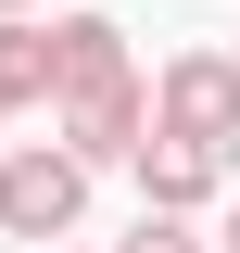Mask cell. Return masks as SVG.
I'll list each match as a JSON object with an SVG mask.
<instances>
[{
	"instance_id": "obj_1",
	"label": "cell",
	"mask_w": 240,
	"mask_h": 253,
	"mask_svg": "<svg viewBox=\"0 0 240 253\" xmlns=\"http://www.w3.org/2000/svg\"><path fill=\"white\" fill-rule=\"evenodd\" d=\"M89 177L101 165L76 152V139H26V152H0V228L13 241H76V215H89Z\"/></svg>"
},
{
	"instance_id": "obj_2",
	"label": "cell",
	"mask_w": 240,
	"mask_h": 253,
	"mask_svg": "<svg viewBox=\"0 0 240 253\" xmlns=\"http://www.w3.org/2000/svg\"><path fill=\"white\" fill-rule=\"evenodd\" d=\"M152 126H190V139L240 152V51H177L152 76Z\"/></svg>"
},
{
	"instance_id": "obj_3",
	"label": "cell",
	"mask_w": 240,
	"mask_h": 253,
	"mask_svg": "<svg viewBox=\"0 0 240 253\" xmlns=\"http://www.w3.org/2000/svg\"><path fill=\"white\" fill-rule=\"evenodd\" d=\"M51 126H63L89 165H139V139H152V76H114V89H76V101H51Z\"/></svg>"
},
{
	"instance_id": "obj_4",
	"label": "cell",
	"mask_w": 240,
	"mask_h": 253,
	"mask_svg": "<svg viewBox=\"0 0 240 253\" xmlns=\"http://www.w3.org/2000/svg\"><path fill=\"white\" fill-rule=\"evenodd\" d=\"M215 190H228V139H190V126H152V139H139V203L202 215Z\"/></svg>"
},
{
	"instance_id": "obj_5",
	"label": "cell",
	"mask_w": 240,
	"mask_h": 253,
	"mask_svg": "<svg viewBox=\"0 0 240 253\" xmlns=\"http://www.w3.org/2000/svg\"><path fill=\"white\" fill-rule=\"evenodd\" d=\"M114 76H139V63H126V26H114V13H63V26H51V101L114 89Z\"/></svg>"
},
{
	"instance_id": "obj_6",
	"label": "cell",
	"mask_w": 240,
	"mask_h": 253,
	"mask_svg": "<svg viewBox=\"0 0 240 253\" xmlns=\"http://www.w3.org/2000/svg\"><path fill=\"white\" fill-rule=\"evenodd\" d=\"M38 101H51V26H26V13H13V26H0V126L38 114Z\"/></svg>"
},
{
	"instance_id": "obj_7",
	"label": "cell",
	"mask_w": 240,
	"mask_h": 253,
	"mask_svg": "<svg viewBox=\"0 0 240 253\" xmlns=\"http://www.w3.org/2000/svg\"><path fill=\"white\" fill-rule=\"evenodd\" d=\"M114 253H202V228H190L177 203H139V228H126Z\"/></svg>"
},
{
	"instance_id": "obj_8",
	"label": "cell",
	"mask_w": 240,
	"mask_h": 253,
	"mask_svg": "<svg viewBox=\"0 0 240 253\" xmlns=\"http://www.w3.org/2000/svg\"><path fill=\"white\" fill-rule=\"evenodd\" d=\"M215 253H240V203H228V228H215Z\"/></svg>"
},
{
	"instance_id": "obj_9",
	"label": "cell",
	"mask_w": 240,
	"mask_h": 253,
	"mask_svg": "<svg viewBox=\"0 0 240 253\" xmlns=\"http://www.w3.org/2000/svg\"><path fill=\"white\" fill-rule=\"evenodd\" d=\"M13 13H26V0H0V26H13Z\"/></svg>"
},
{
	"instance_id": "obj_10",
	"label": "cell",
	"mask_w": 240,
	"mask_h": 253,
	"mask_svg": "<svg viewBox=\"0 0 240 253\" xmlns=\"http://www.w3.org/2000/svg\"><path fill=\"white\" fill-rule=\"evenodd\" d=\"M51 253H76V241H51Z\"/></svg>"
}]
</instances>
